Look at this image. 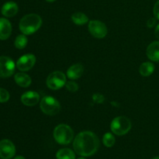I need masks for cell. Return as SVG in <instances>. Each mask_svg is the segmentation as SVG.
<instances>
[{
  "label": "cell",
  "mask_w": 159,
  "mask_h": 159,
  "mask_svg": "<svg viewBox=\"0 0 159 159\" xmlns=\"http://www.w3.org/2000/svg\"><path fill=\"white\" fill-rule=\"evenodd\" d=\"M99 147V141L96 134L92 131H82L75 138L74 150L78 155L89 157L94 155Z\"/></svg>",
  "instance_id": "6da1fadb"
},
{
  "label": "cell",
  "mask_w": 159,
  "mask_h": 159,
  "mask_svg": "<svg viewBox=\"0 0 159 159\" xmlns=\"http://www.w3.org/2000/svg\"><path fill=\"white\" fill-rule=\"evenodd\" d=\"M42 25V19L35 13L27 14L21 19L20 22V31L25 35H31L38 30Z\"/></svg>",
  "instance_id": "7a4b0ae2"
},
{
  "label": "cell",
  "mask_w": 159,
  "mask_h": 159,
  "mask_svg": "<svg viewBox=\"0 0 159 159\" xmlns=\"http://www.w3.org/2000/svg\"><path fill=\"white\" fill-rule=\"evenodd\" d=\"M53 136L56 142L62 145H66L74 139V131L70 126L61 124L54 128Z\"/></svg>",
  "instance_id": "3957f363"
},
{
  "label": "cell",
  "mask_w": 159,
  "mask_h": 159,
  "mask_svg": "<svg viewBox=\"0 0 159 159\" xmlns=\"http://www.w3.org/2000/svg\"><path fill=\"white\" fill-rule=\"evenodd\" d=\"M110 129L113 134L117 136H123L128 133L131 129V122L127 116H116L112 120Z\"/></svg>",
  "instance_id": "277c9868"
},
{
  "label": "cell",
  "mask_w": 159,
  "mask_h": 159,
  "mask_svg": "<svg viewBox=\"0 0 159 159\" xmlns=\"http://www.w3.org/2000/svg\"><path fill=\"white\" fill-rule=\"evenodd\" d=\"M40 107L41 111L48 116H54L61 110V105L58 101L53 96H50L42 98Z\"/></svg>",
  "instance_id": "5b68a950"
},
{
  "label": "cell",
  "mask_w": 159,
  "mask_h": 159,
  "mask_svg": "<svg viewBox=\"0 0 159 159\" xmlns=\"http://www.w3.org/2000/svg\"><path fill=\"white\" fill-rule=\"evenodd\" d=\"M67 82L66 75L62 71H55L51 73L47 79V86L52 90H57L65 86Z\"/></svg>",
  "instance_id": "8992f818"
},
{
  "label": "cell",
  "mask_w": 159,
  "mask_h": 159,
  "mask_svg": "<svg viewBox=\"0 0 159 159\" xmlns=\"http://www.w3.org/2000/svg\"><path fill=\"white\" fill-rule=\"evenodd\" d=\"M16 65L13 60L6 56L0 57V78H9L15 71Z\"/></svg>",
  "instance_id": "52a82bcc"
},
{
  "label": "cell",
  "mask_w": 159,
  "mask_h": 159,
  "mask_svg": "<svg viewBox=\"0 0 159 159\" xmlns=\"http://www.w3.org/2000/svg\"><path fill=\"white\" fill-rule=\"evenodd\" d=\"M89 30L94 37L102 39L107 36V27L102 22L99 20H91L89 23Z\"/></svg>",
  "instance_id": "ba28073f"
},
{
  "label": "cell",
  "mask_w": 159,
  "mask_h": 159,
  "mask_svg": "<svg viewBox=\"0 0 159 159\" xmlns=\"http://www.w3.org/2000/svg\"><path fill=\"white\" fill-rule=\"evenodd\" d=\"M36 63V57L33 54H26L20 57L16 61V67L20 71H27L32 69Z\"/></svg>",
  "instance_id": "9c48e42d"
},
{
  "label": "cell",
  "mask_w": 159,
  "mask_h": 159,
  "mask_svg": "<svg viewBox=\"0 0 159 159\" xmlns=\"http://www.w3.org/2000/svg\"><path fill=\"white\" fill-rule=\"evenodd\" d=\"M16 154V147L13 143L8 139L0 141V158L11 159Z\"/></svg>",
  "instance_id": "30bf717a"
},
{
  "label": "cell",
  "mask_w": 159,
  "mask_h": 159,
  "mask_svg": "<svg viewBox=\"0 0 159 159\" xmlns=\"http://www.w3.org/2000/svg\"><path fill=\"white\" fill-rule=\"evenodd\" d=\"M40 96L35 91H28L21 96V102L23 105L27 107H34L39 102Z\"/></svg>",
  "instance_id": "8fae6325"
},
{
  "label": "cell",
  "mask_w": 159,
  "mask_h": 159,
  "mask_svg": "<svg viewBox=\"0 0 159 159\" xmlns=\"http://www.w3.org/2000/svg\"><path fill=\"white\" fill-rule=\"evenodd\" d=\"M12 34V25L6 18H0V40H7Z\"/></svg>",
  "instance_id": "7c38bea8"
},
{
  "label": "cell",
  "mask_w": 159,
  "mask_h": 159,
  "mask_svg": "<svg viewBox=\"0 0 159 159\" xmlns=\"http://www.w3.org/2000/svg\"><path fill=\"white\" fill-rule=\"evenodd\" d=\"M19 10L18 6L14 2H7L2 6L1 12L5 17H13L17 14Z\"/></svg>",
  "instance_id": "4fadbf2b"
},
{
  "label": "cell",
  "mask_w": 159,
  "mask_h": 159,
  "mask_svg": "<svg viewBox=\"0 0 159 159\" xmlns=\"http://www.w3.org/2000/svg\"><path fill=\"white\" fill-rule=\"evenodd\" d=\"M84 72V67L82 64H75L67 70V76L71 80L79 79Z\"/></svg>",
  "instance_id": "5bb4252c"
},
{
  "label": "cell",
  "mask_w": 159,
  "mask_h": 159,
  "mask_svg": "<svg viewBox=\"0 0 159 159\" xmlns=\"http://www.w3.org/2000/svg\"><path fill=\"white\" fill-rule=\"evenodd\" d=\"M148 57L154 62L159 61V41L152 42L146 51Z\"/></svg>",
  "instance_id": "9a60e30c"
},
{
  "label": "cell",
  "mask_w": 159,
  "mask_h": 159,
  "mask_svg": "<svg viewBox=\"0 0 159 159\" xmlns=\"http://www.w3.org/2000/svg\"><path fill=\"white\" fill-rule=\"evenodd\" d=\"M14 79H15L16 83L19 86L23 87V88H27L30 85L31 82H32L31 78L23 71L16 73L14 76Z\"/></svg>",
  "instance_id": "2e32d148"
},
{
  "label": "cell",
  "mask_w": 159,
  "mask_h": 159,
  "mask_svg": "<svg viewBox=\"0 0 159 159\" xmlns=\"http://www.w3.org/2000/svg\"><path fill=\"white\" fill-rule=\"evenodd\" d=\"M155 71V65L152 62H144L141 64L139 68L140 74L144 77H148L152 75V73Z\"/></svg>",
  "instance_id": "e0dca14e"
},
{
  "label": "cell",
  "mask_w": 159,
  "mask_h": 159,
  "mask_svg": "<svg viewBox=\"0 0 159 159\" xmlns=\"http://www.w3.org/2000/svg\"><path fill=\"white\" fill-rule=\"evenodd\" d=\"M71 20L75 24L78 25V26H82L85 25L89 22V18L85 13L80 12H75L71 16Z\"/></svg>",
  "instance_id": "ac0fdd59"
},
{
  "label": "cell",
  "mask_w": 159,
  "mask_h": 159,
  "mask_svg": "<svg viewBox=\"0 0 159 159\" xmlns=\"http://www.w3.org/2000/svg\"><path fill=\"white\" fill-rule=\"evenodd\" d=\"M57 159H75L74 152L70 148H61L56 154Z\"/></svg>",
  "instance_id": "d6986e66"
},
{
  "label": "cell",
  "mask_w": 159,
  "mask_h": 159,
  "mask_svg": "<svg viewBox=\"0 0 159 159\" xmlns=\"http://www.w3.org/2000/svg\"><path fill=\"white\" fill-rule=\"evenodd\" d=\"M28 43V39L25 34H20L16 37L15 42H14V45L17 49L22 50L27 45Z\"/></svg>",
  "instance_id": "ffe728a7"
},
{
  "label": "cell",
  "mask_w": 159,
  "mask_h": 159,
  "mask_svg": "<svg viewBox=\"0 0 159 159\" xmlns=\"http://www.w3.org/2000/svg\"><path fill=\"white\" fill-rule=\"evenodd\" d=\"M102 142L103 144L107 148H111L113 147L115 144L116 142V138L113 136V134L111 133H106L103 135V138H102Z\"/></svg>",
  "instance_id": "44dd1931"
},
{
  "label": "cell",
  "mask_w": 159,
  "mask_h": 159,
  "mask_svg": "<svg viewBox=\"0 0 159 159\" xmlns=\"http://www.w3.org/2000/svg\"><path fill=\"white\" fill-rule=\"evenodd\" d=\"M65 87H66L67 90H68L71 93H75L79 90V85L74 81H68L65 84Z\"/></svg>",
  "instance_id": "7402d4cb"
},
{
  "label": "cell",
  "mask_w": 159,
  "mask_h": 159,
  "mask_svg": "<svg viewBox=\"0 0 159 159\" xmlns=\"http://www.w3.org/2000/svg\"><path fill=\"white\" fill-rule=\"evenodd\" d=\"M10 95L6 89L0 88V102H6L9 99Z\"/></svg>",
  "instance_id": "603a6c76"
},
{
  "label": "cell",
  "mask_w": 159,
  "mask_h": 159,
  "mask_svg": "<svg viewBox=\"0 0 159 159\" xmlns=\"http://www.w3.org/2000/svg\"><path fill=\"white\" fill-rule=\"evenodd\" d=\"M93 99L95 102L100 104V103H102V102H104V100H105V98H104V96H102V95L99 94V93H96V94L93 95Z\"/></svg>",
  "instance_id": "cb8c5ba5"
},
{
  "label": "cell",
  "mask_w": 159,
  "mask_h": 159,
  "mask_svg": "<svg viewBox=\"0 0 159 159\" xmlns=\"http://www.w3.org/2000/svg\"><path fill=\"white\" fill-rule=\"evenodd\" d=\"M153 13L155 15V18L159 20V1L157 2L155 4V6H154L153 9Z\"/></svg>",
  "instance_id": "d4e9b609"
},
{
  "label": "cell",
  "mask_w": 159,
  "mask_h": 159,
  "mask_svg": "<svg viewBox=\"0 0 159 159\" xmlns=\"http://www.w3.org/2000/svg\"><path fill=\"white\" fill-rule=\"evenodd\" d=\"M157 23V19L155 17H152V18H150L147 22V26H148L149 28H153L154 26L156 25Z\"/></svg>",
  "instance_id": "484cf974"
},
{
  "label": "cell",
  "mask_w": 159,
  "mask_h": 159,
  "mask_svg": "<svg viewBox=\"0 0 159 159\" xmlns=\"http://www.w3.org/2000/svg\"><path fill=\"white\" fill-rule=\"evenodd\" d=\"M155 37H156V38L158 39V40H159V23L158 25H157L156 27H155Z\"/></svg>",
  "instance_id": "4316f807"
},
{
  "label": "cell",
  "mask_w": 159,
  "mask_h": 159,
  "mask_svg": "<svg viewBox=\"0 0 159 159\" xmlns=\"http://www.w3.org/2000/svg\"><path fill=\"white\" fill-rule=\"evenodd\" d=\"M14 159H26L23 156H21V155H18V156L16 157Z\"/></svg>",
  "instance_id": "83f0119b"
},
{
  "label": "cell",
  "mask_w": 159,
  "mask_h": 159,
  "mask_svg": "<svg viewBox=\"0 0 159 159\" xmlns=\"http://www.w3.org/2000/svg\"><path fill=\"white\" fill-rule=\"evenodd\" d=\"M47 2H53L56 1V0H46Z\"/></svg>",
  "instance_id": "f1b7e54d"
},
{
  "label": "cell",
  "mask_w": 159,
  "mask_h": 159,
  "mask_svg": "<svg viewBox=\"0 0 159 159\" xmlns=\"http://www.w3.org/2000/svg\"><path fill=\"white\" fill-rule=\"evenodd\" d=\"M152 159H159V156H156V157H154Z\"/></svg>",
  "instance_id": "f546056e"
},
{
  "label": "cell",
  "mask_w": 159,
  "mask_h": 159,
  "mask_svg": "<svg viewBox=\"0 0 159 159\" xmlns=\"http://www.w3.org/2000/svg\"><path fill=\"white\" fill-rule=\"evenodd\" d=\"M78 159H85V158H78Z\"/></svg>",
  "instance_id": "4dcf8cb0"
}]
</instances>
